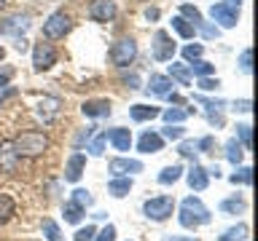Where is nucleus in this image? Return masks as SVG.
Listing matches in <instances>:
<instances>
[{
  "label": "nucleus",
  "instance_id": "3",
  "mask_svg": "<svg viewBox=\"0 0 258 241\" xmlns=\"http://www.w3.org/2000/svg\"><path fill=\"white\" fill-rule=\"evenodd\" d=\"M70 27H73L70 16L64 14V11H54V14L43 22V38H46V40H59V38H64V35L70 32Z\"/></svg>",
  "mask_w": 258,
  "mask_h": 241
},
{
  "label": "nucleus",
  "instance_id": "33",
  "mask_svg": "<svg viewBox=\"0 0 258 241\" xmlns=\"http://www.w3.org/2000/svg\"><path fill=\"white\" fill-rule=\"evenodd\" d=\"M185 129L180 124H167V129H161V140H183Z\"/></svg>",
  "mask_w": 258,
  "mask_h": 241
},
{
  "label": "nucleus",
  "instance_id": "52",
  "mask_svg": "<svg viewBox=\"0 0 258 241\" xmlns=\"http://www.w3.org/2000/svg\"><path fill=\"white\" fill-rule=\"evenodd\" d=\"M14 94H16V88H14V86H6L3 91H0V107H3V104H6V99H11Z\"/></svg>",
  "mask_w": 258,
  "mask_h": 241
},
{
  "label": "nucleus",
  "instance_id": "53",
  "mask_svg": "<svg viewBox=\"0 0 258 241\" xmlns=\"http://www.w3.org/2000/svg\"><path fill=\"white\" fill-rule=\"evenodd\" d=\"M14 48L19 54H24V51H27V40H24V38H14Z\"/></svg>",
  "mask_w": 258,
  "mask_h": 241
},
{
  "label": "nucleus",
  "instance_id": "40",
  "mask_svg": "<svg viewBox=\"0 0 258 241\" xmlns=\"http://www.w3.org/2000/svg\"><path fill=\"white\" fill-rule=\"evenodd\" d=\"M221 209H223V212H245L247 204H245V201H239V198H231V201H223Z\"/></svg>",
  "mask_w": 258,
  "mask_h": 241
},
{
  "label": "nucleus",
  "instance_id": "9",
  "mask_svg": "<svg viewBox=\"0 0 258 241\" xmlns=\"http://www.w3.org/2000/svg\"><path fill=\"white\" fill-rule=\"evenodd\" d=\"M172 54H175L172 38H169L164 30H159L156 35H153V59H156V62H169V59H172Z\"/></svg>",
  "mask_w": 258,
  "mask_h": 241
},
{
  "label": "nucleus",
  "instance_id": "27",
  "mask_svg": "<svg viewBox=\"0 0 258 241\" xmlns=\"http://www.w3.org/2000/svg\"><path fill=\"white\" fill-rule=\"evenodd\" d=\"M242 238H247V225H234L223 236H218V241H242Z\"/></svg>",
  "mask_w": 258,
  "mask_h": 241
},
{
  "label": "nucleus",
  "instance_id": "31",
  "mask_svg": "<svg viewBox=\"0 0 258 241\" xmlns=\"http://www.w3.org/2000/svg\"><path fill=\"white\" fill-rule=\"evenodd\" d=\"M81 217H84V209L78 204H73V201H68V204H64V220L76 225V222H81Z\"/></svg>",
  "mask_w": 258,
  "mask_h": 241
},
{
  "label": "nucleus",
  "instance_id": "37",
  "mask_svg": "<svg viewBox=\"0 0 258 241\" xmlns=\"http://www.w3.org/2000/svg\"><path fill=\"white\" fill-rule=\"evenodd\" d=\"M180 16L183 19H191V24L197 27V24L202 22V14H199V8H194V6H188V3H183L180 6Z\"/></svg>",
  "mask_w": 258,
  "mask_h": 241
},
{
  "label": "nucleus",
  "instance_id": "38",
  "mask_svg": "<svg viewBox=\"0 0 258 241\" xmlns=\"http://www.w3.org/2000/svg\"><path fill=\"white\" fill-rule=\"evenodd\" d=\"M202 51H205V48L199 43H191V46L183 48V56H185V62H194V59H202Z\"/></svg>",
  "mask_w": 258,
  "mask_h": 241
},
{
  "label": "nucleus",
  "instance_id": "47",
  "mask_svg": "<svg viewBox=\"0 0 258 241\" xmlns=\"http://www.w3.org/2000/svg\"><path fill=\"white\" fill-rule=\"evenodd\" d=\"M207 120H210V126H215V129H223V124H226V118H223L221 110H213L207 115Z\"/></svg>",
  "mask_w": 258,
  "mask_h": 241
},
{
  "label": "nucleus",
  "instance_id": "48",
  "mask_svg": "<svg viewBox=\"0 0 258 241\" xmlns=\"http://www.w3.org/2000/svg\"><path fill=\"white\" fill-rule=\"evenodd\" d=\"M94 129H97V126H86L84 132L78 134V140H76V148H81L84 142H89V140H92V137H94Z\"/></svg>",
  "mask_w": 258,
  "mask_h": 241
},
{
  "label": "nucleus",
  "instance_id": "25",
  "mask_svg": "<svg viewBox=\"0 0 258 241\" xmlns=\"http://www.w3.org/2000/svg\"><path fill=\"white\" fill-rule=\"evenodd\" d=\"M14 212H16L14 198H11V196H0V225H6L8 220H11Z\"/></svg>",
  "mask_w": 258,
  "mask_h": 241
},
{
  "label": "nucleus",
  "instance_id": "10",
  "mask_svg": "<svg viewBox=\"0 0 258 241\" xmlns=\"http://www.w3.org/2000/svg\"><path fill=\"white\" fill-rule=\"evenodd\" d=\"M237 11H239V8H234L229 3H213L210 16H213L215 22H221V27L231 30V27H237Z\"/></svg>",
  "mask_w": 258,
  "mask_h": 241
},
{
  "label": "nucleus",
  "instance_id": "6",
  "mask_svg": "<svg viewBox=\"0 0 258 241\" xmlns=\"http://www.w3.org/2000/svg\"><path fill=\"white\" fill-rule=\"evenodd\" d=\"M56 64V48L51 43H35V48H32V67H35V72H46L51 70Z\"/></svg>",
  "mask_w": 258,
  "mask_h": 241
},
{
  "label": "nucleus",
  "instance_id": "24",
  "mask_svg": "<svg viewBox=\"0 0 258 241\" xmlns=\"http://www.w3.org/2000/svg\"><path fill=\"white\" fill-rule=\"evenodd\" d=\"M180 177H183V166H167V169H161L159 182L161 185H175Z\"/></svg>",
  "mask_w": 258,
  "mask_h": 241
},
{
  "label": "nucleus",
  "instance_id": "59",
  "mask_svg": "<svg viewBox=\"0 0 258 241\" xmlns=\"http://www.w3.org/2000/svg\"><path fill=\"white\" fill-rule=\"evenodd\" d=\"M3 56H6V48H3V46H0V59H3Z\"/></svg>",
  "mask_w": 258,
  "mask_h": 241
},
{
  "label": "nucleus",
  "instance_id": "58",
  "mask_svg": "<svg viewBox=\"0 0 258 241\" xmlns=\"http://www.w3.org/2000/svg\"><path fill=\"white\" fill-rule=\"evenodd\" d=\"M169 241H197V238H180V236H169Z\"/></svg>",
  "mask_w": 258,
  "mask_h": 241
},
{
  "label": "nucleus",
  "instance_id": "51",
  "mask_svg": "<svg viewBox=\"0 0 258 241\" xmlns=\"http://www.w3.org/2000/svg\"><path fill=\"white\" fill-rule=\"evenodd\" d=\"M234 110H239V112H250V110H253V102H250V99H237V102H234Z\"/></svg>",
  "mask_w": 258,
  "mask_h": 241
},
{
  "label": "nucleus",
  "instance_id": "28",
  "mask_svg": "<svg viewBox=\"0 0 258 241\" xmlns=\"http://www.w3.org/2000/svg\"><path fill=\"white\" fill-rule=\"evenodd\" d=\"M188 70L194 72V75H199V78H207V75L215 72V67L210 62H205V59H194V64H188Z\"/></svg>",
  "mask_w": 258,
  "mask_h": 241
},
{
  "label": "nucleus",
  "instance_id": "29",
  "mask_svg": "<svg viewBox=\"0 0 258 241\" xmlns=\"http://www.w3.org/2000/svg\"><path fill=\"white\" fill-rule=\"evenodd\" d=\"M70 201H73V204H78L84 212L94 204V198L89 196V190H84V188H76V190H73V198H70Z\"/></svg>",
  "mask_w": 258,
  "mask_h": 241
},
{
  "label": "nucleus",
  "instance_id": "36",
  "mask_svg": "<svg viewBox=\"0 0 258 241\" xmlns=\"http://www.w3.org/2000/svg\"><path fill=\"white\" fill-rule=\"evenodd\" d=\"M105 142H108V134H97L94 140H92V145H89V153H92L94 158H100L102 156V150H105Z\"/></svg>",
  "mask_w": 258,
  "mask_h": 241
},
{
  "label": "nucleus",
  "instance_id": "2",
  "mask_svg": "<svg viewBox=\"0 0 258 241\" xmlns=\"http://www.w3.org/2000/svg\"><path fill=\"white\" fill-rule=\"evenodd\" d=\"M210 222V209L202 204L199 198H185L180 204V225L183 228H199V225Z\"/></svg>",
  "mask_w": 258,
  "mask_h": 241
},
{
  "label": "nucleus",
  "instance_id": "15",
  "mask_svg": "<svg viewBox=\"0 0 258 241\" xmlns=\"http://www.w3.org/2000/svg\"><path fill=\"white\" fill-rule=\"evenodd\" d=\"M81 112L86 118H108L110 115V102L108 99H89L81 104Z\"/></svg>",
  "mask_w": 258,
  "mask_h": 241
},
{
  "label": "nucleus",
  "instance_id": "30",
  "mask_svg": "<svg viewBox=\"0 0 258 241\" xmlns=\"http://www.w3.org/2000/svg\"><path fill=\"white\" fill-rule=\"evenodd\" d=\"M161 118H164V124H183L185 118H188V112L185 110H177V107H169L164 112H159Z\"/></svg>",
  "mask_w": 258,
  "mask_h": 241
},
{
  "label": "nucleus",
  "instance_id": "16",
  "mask_svg": "<svg viewBox=\"0 0 258 241\" xmlns=\"http://www.w3.org/2000/svg\"><path fill=\"white\" fill-rule=\"evenodd\" d=\"M161 148H164L161 134H156V132H143L140 134V142H137V150L140 153H159Z\"/></svg>",
  "mask_w": 258,
  "mask_h": 241
},
{
  "label": "nucleus",
  "instance_id": "22",
  "mask_svg": "<svg viewBox=\"0 0 258 241\" xmlns=\"http://www.w3.org/2000/svg\"><path fill=\"white\" fill-rule=\"evenodd\" d=\"M172 30L180 38H185V40H191L194 35H197V27H194L188 19H183V16H175V19H172Z\"/></svg>",
  "mask_w": 258,
  "mask_h": 241
},
{
  "label": "nucleus",
  "instance_id": "44",
  "mask_svg": "<svg viewBox=\"0 0 258 241\" xmlns=\"http://www.w3.org/2000/svg\"><path fill=\"white\" fill-rule=\"evenodd\" d=\"M218 86H221V80H218V78H199V88H202V91H215V88Z\"/></svg>",
  "mask_w": 258,
  "mask_h": 241
},
{
  "label": "nucleus",
  "instance_id": "55",
  "mask_svg": "<svg viewBox=\"0 0 258 241\" xmlns=\"http://www.w3.org/2000/svg\"><path fill=\"white\" fill-rule=\"evenodd\" d=\"M8 78H11V70H8V72H3V75H0V88H3V86H8Z\"/></svg>",
  "mask_w": 258,
  "mask_h": 241
},
{
  "label": "nucleus",
  "instance_id": "14",
  "mask_svg": "<svg viewBox=\"0 0 258 241\" xmlns=\"http://www.w3.org/2000/svg\"><path fill=\"white\" fill-rule=\"evenodd\" d=\"M19 156L14 150V142H0V172H16Z\"/></svg>",
  "mask_w": 258,
  "mask_h": 241
},
{
  "label": "nucleus",
  "instance_id": "26",
  "mask_svg": "<svg viewBox=\"0 0 258 241\" xmlns=\"http://www.w3.org/2000/svg\"><path fill=\"white\" fill-rule=\"evenodd\" d=\"M226 158H229L234 166L242 164V145H239L237 140H229V142H226Z\"/></svg>",
  "mask_w": 258,
  "mask_h": 241
},
{
  "label": "nucleus",
  "instance_id": "34",
  "mask_svg": "<svg viewBox=\"0 0 258 241\" xmlns=\"http://www.w3.org/2000/svg\"><path fill=\"white\" fill-rule=\"evenodd\" d=\"M237 134L242 140V150H253V129L247 124H242V126H237Z\"/></svg>",
  "mask_w": 258,
  "mask_h": 241
},
{
  "label": "nucleus",
  "instance_id": "19",
  "mask_svg": "<svg viewBox=\"0 0 258 241\" xmlns=\"http://www.w3.org/2000/svg\"><path fill=\"white\" fill-rule=\"evenodd\" d=\"M159 107H153V104H132L129 107V115H132V120H137V124H145V120H153L159 115Z\"/></svg>",
  "mask_w": 258,
  "mask_h": 241
},
{
  "label": "nucleus",
  "instance_id": "60",
  "mask_svg": "<svg viewBox=\"0 0 258 241\" xmlns=\"http://www.w3.org/2000/svg\"><path fill=\"white\" fill-rule=\"evenodd\" d=\"M3 8H6V0H0V11H3Z\"/></svg>",
  "mask_w": 258,
  "mask_h": 241
},
{
  "label": "nucleus",
  "instance_id": "5",
  "mask_svg": "<svg viewBox=\"0 0 258 241\" xmlns=\"http://www.w3.org/2000/svg\"><path fill=\"white\" fill-rule=\"evenodd\" d=\"M172 209H175L172 196H156V198H148L143 204L145 217H151V220H156V222H164L167 217L172 214Z\"/></svg>",
  "mask_w": 258,
  "mask_h": 241
},
{
  "label": "nucleus",
  "instance_id": "20",
  "mask_svg": "<svg viewBox=\"0 0 258 241\" xmlns=\"http://www.w3.org/2000/svg\"><path fill=\"white\" fill-rule=\"evenodd\" d=\"M148 91L156 94V96H167L169 91H172V78L153 72V75H151V83H148Z\"/></svg>",
  "mask_w": 258,
  "mask_h": 241
},
{
  "label": "nucleus",
  "instance_id": "57",
  "mask_svg": "<svg viewBox=\"0 0 258 241\" xmlns=\"http://www.w3.org/2000/svg\"><path fill=\"white\" fill-rule=\"evenodd\" d=\"M223 3H229V6H234V8H239V3H242V0H223Z\"/></svg>",
  "mask_w": 258,
  "mask_h": 241
},
{
  "label": "nucleus",
  "instance_id": "35",
  "mask_svg": "<svg viewBox=\"0 0 258 241\" xmlns=\"http://www.w3.org/2000/svg\"><path fill=\"white\" fill-rule=\"evenodd\" d=\"M43 233H46V238L48 241H62V233H59V225H56L54 220H43Z\"/></svg>",
  "mask_w": 258,
  "mask_h": 241
},
{
  "label": "nucleus",
  "instance_id": "7",
  "mask_svg": "<svg viewBox=\"0 0 258 241\" xmlns=\"http://www.w3.org/2000/svg\"><path fill=\"white\" fill-rule=\"evenodd\" d=\"M30 30V16L27 14H14L8 19L0 22V35L8 38H24V32Z\"/></svg>",
  "mask_w": 258,
  "mask_h": 241
},
{
  "label": "nucleus",
  "instance_id": "13",
  "mask_svg": "<svg viewBox=\"0 0 258 241\" xmlns=\"http://www.w3.org/2000/svg\"><path fill=\"white\" fill-rule=\"evenodd\" d=\"M84 169H86V156H84V153H73L70 161H68V166H64V180H68V182H78L81 174H84Z\"/></svg>",
  "mask_w": 258,
  "mask_h": 241
},
{
  "label": "nucleus",
  "instance_id": "23",
  "mask_svg": "<svg viewBox=\"0 0 258 241\" xmlns=\"http://www.w3.org/2000/svg\"><path fill=\"white\" fill-rule=\"evenodd\" d=\"M169 75H172L175 80H180L183 86H188V83H191V70H188V64L172 62V64H169Z\"/></svg>",
  "mask_w": 258,
  "mask_h": 241
},
{
  "label": "nucleus",
  "instance_id": "11",
  "mask_svg": "<svg viewBox=\"0 0 258 241\" xmlns=\"http://www.w3.org/2000/svg\"><path fill=\"white\" fill-rule=\"evenodd\" d=\"M62 110V99H56V96H43L38 104V118L43 120V124H54L56 115H59Z\"/></svg>",
  "mask_w": 258,
  "mask_h": 241
},
{
  "label": "nucleus",
  "instance_id": "54",
  "mask_svg": "<svg viewBox=\"0 0 258 241\" xmlns=\"http://www.w3.org/2000/svg\"><path fill=\"white\" fill-rule=\"evenodd\" d=\"M145 19H148V22H156L159 19V8H145Z\"/></svg>",
  "mask_w": 258,
  "mask_h": 241
},
{
  "label": "nucleus",
  "instance_id": "21",
  "mask_svg": "<svg viewBox=\"0 0 258 241\" xmlns=\"http://www.w3.org/2000/svg\"><path fill=\"white\" fill-rule=\"evenodd\" d=\"M129 190H132V180H129V177H113L110 185H108V193L113 198H124Z\"/></svg>",
  "mask_w": 258,
  "mask_h": 241
},
{
  "label": "nucleus",
  "instance_id": "1",
  "mask_svg": "<svg viewBox=\"0 0 258 241\" xmlns=\"http://www.w3.org/2000/svg\"><path fill=\"white\" fill-rule=\"evenodd\" d=\"M14 150L19 158H38L48 150V137L43 132H24L14 140Z\"/></svg>",
  "mask_w": 258,
  "mask_h": 241
},
{
  "label": "nucleus",
  "instance_id": "8",
  "mask_svg": "<svg viewBox=\"0 0 258 241\" xmlns=\"http://www.w3.org/2000/svg\"><path fill=\"white\" fill-rule=\"evenodd\" d=\"M116 14H118V8L113 0H92V6H89V16H92V22H113L116 19Z\"/></svg>",
  "mask_w": 258,
  "mask_h": 241
},
{
  "label": "nucleus",
  "instance_id": "43",
  "mask_svg": "<svg viewBox=\"0 0 258 241\" xmlns=\"http://www.w3.org/2000/svg\"><path fill=\"white\" fill-rule=\"evenodd\" d=\"M250 59H253V51H250V48H245V51L239 54V70H242V72H250V70H253Z\"/></svg>",
  "mask_w": 258,
  "mask_h": 241
},
{
  "label": "nucleus",
  "instance_id": "42",
  "mask_svg": "<svg viewBox=\"0 0 258 241\" xmlns=\"http://www.w3.org/2000/svg\"><path fill=\"white\" fill-rule=\"evenodd\" d=\"M94 241H116V228H113V225H105L100 233H94Z\"/></svg>",
  "mask_w": 258,
  "mask_h": 241
},
{
  "label": "nucleus",
  "instance_id": "46",
  "mask_svg": "<svg viewBox=\"0 0 258 241\" xmlns=\"http://www.w3.org/2000/svg\"><path fill=\"white\" fill-rule=\"evenodd\" d=\"M177 153H180L183 158H194V156H197V145H194V142H180Z\"/></svg>",
  "mask_w": 258,
  "mask_h": 241
},
{
  "label": "nucleus",
  "instance_id": "39",
  "mask_svg": "<svg viewBox=\"0 0 258 241\" xmlns=\"http://www.w3.org/2000/svg\"><path fill=\"white\" fill-rule=\"evenodd\" d=\"M194 102H199V104H205V107H207L210 112H213V110H221V107H223V104H226L223 99H207V96H199V94H197V96H194Z\"/></svg>",
  "mask_w": 258,
  "mask_h": 241
},
{
  "label": "nucleus",
  "instance_id": "18",
  "mask_svg": "<svg viewBox=\"0 0 258 241\" xmlns=\"http://www.w3.org/2000/svg\"><path fill=\"white\" fill-rule=\"evenodd\" d=\"M188 185L194 190H205L207 185H210V174H207V169L205 166H199V164H194L188 169Z\"/></svg>",
  "mask_w": 258,
  "mask_h": 241
},
{
  "label": "nucleus",
  "instance_id": "17",
  "mask_svg": "<svg viewBox=\"0 0 258 241\" xmlns=\"http://www.w3.org/2000/svg\"><path fill=\"white\" fill-rule=\"evenodd\" d=\"M105 134H108V140L113 142L116 150L126 153L129 148H132V134H129V129H110V132H105Z\"/></svg>",
  "mask_w": 258,
  "mask_h": 241
},
{
  "label": "nucleus",
  "instance_id": "32",
  "mask_svg": "<svg viewBox=\"0 0 258 241\" xmlns=\"http://www.w3.org/2000/svg\"><path fill=\"white\" fill-rule=\"evenodd\" d=\"M229 180H231L234 185H250V182H253V169H250V166H242L239 172H234V174L229 177Z\"/></svg>",
  "mask_w": 258,
  "mask_h": 241
},
{
  "label": "nucleus",
  "instance_id": "49",
  "mask_svg": "<svg viewBox=\"0 0 258 241\" xmlns=\"http://www.w3.org/2000/svg\"><path fill=\"white\" fill-rule=\"evenodd\" d=\"M124 86H126V88H140V75H137V72H129V75H124Z\"/></svg>",
  "mask_w": 258,
  "mask_h": 241
},
{
  "label": "nucleus",
  "instance_id": "50",
  "mask_svg": "<svg viewBox=\"0 0 258 241\" xmlns=\"http://www.w3.org/2000/svg\"><path fill=\"white\" fill-rule=\"evenodd\" d=\"M213 137H202V140L197 142V150H202V153H210V150H213Z\"/></svg>",
  "mask_w": 258,
  "mask_h": 241
},
{
  "label": "nucleus",
  "instance_id": "56",
  "mask_svg": "<svg viewBox=\"0 0 258 241\" xmlns=\"http://www.w3.org/2000/svg\"><path fill=\"white\" fill-rule=\"evenodd\" d=\"M167 96H169V99H172L175 104H183V96H180V94H172V91H169Z\"/></svg>",
  "mask_w": 258,
  "mask_h": 241
},
{
  "label": "nucleus",
  "instance_id": "41",
  "mask_svg": "<svg viewBox=\"0 0 258 241\" xmlns=\"http://www.w3.org/2000/svg\"><path fill=\"white\" fill-rule=\"evenodd\" d=\"M197 27L202 30V35H205L207 40H215L218 35H221V30H218V27H213V24H207V22H199Z\"/></svg>",
  "mask_w": 258,
  "mask_h": 241
},
{
  "label": "nucleus",
  "instance_id": "12",
  "mask_svg": "<svg viewBox=\"0 0 258 241\" xmlns=\"http://www.w3.org/2000/svg\"><path fill=\"white\" fill-rule=\"evenodd\" d=\"M110 174L113 177H124V174H137V172H143V164L137 158H113L110 164Z\"/></svg>",
  "mask_w": 258,
  "mask_h": 241
},
{
  "label": "nucleus",
  "instance_id": "4",
  "mask_svg": "<svg viewBox=\"0 0 258 241\" xmlns=\"http://www.w3.org/2000/svg\"><path fill=\"white\" fill-rule=\"evenodd\" d=\"M135 56H137V43L132 38H121L110 48V62L116 64V67H129V64L135 62Z\"/></svg>",
  "mask_w": 258,
  "mask_h": 241
},
{
  "label": "nucleus",
  "instance_id": "45",
  "mask_svg": "<svg viewBox=\"0 0 258 241\" xmlns=\"http://www.w3.org/2000/svg\"><path fill=\"white\" fill-rule=\"evenodd\" d=\"M94 228H92V225H86V228H81L78 233H76V238H73V241H94Z\"/></svg>",
  "mask_w": 258,
  "mask_h": 241
}]
</instances>
